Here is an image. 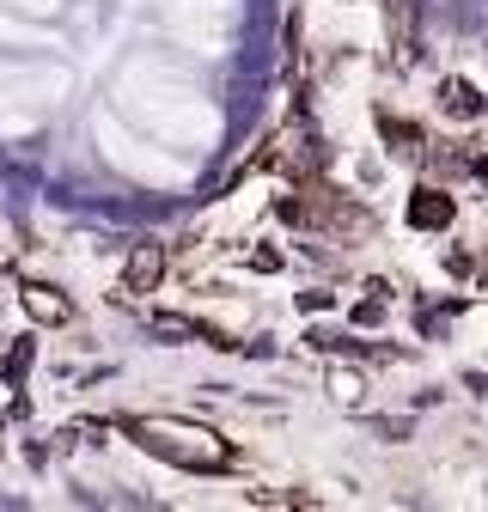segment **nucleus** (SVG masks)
<instances>
[{"instance_id": "0eeeda50", "label": "nucleus", "mask_w": 488, "mask_h": 512, "mask_svg": "<svg viewBox=\"0 0 488 512\" xmlns=\"http://www.w3.org/2000/svg\"><path fill=\"white\" fill-rule=\"evenodd\" d=\"M446 110H452V116H482V98H476L464 80H446Z\"/></svg>"}, {"instance_id": "20e7f679", "label": "nucleus", "mask_w": 488, "mask_h": 512, "mask_svg": "<svg viewBox=\"0 0 488 512\" xmlns=\"http://www.w3.org/2000/svg\"><path fill=\"white\" fill-rule=\"evenodd\" d=\"M147 330H153V336H183V342H208V348H238V342L220 336L214 324H196V317H177V311H153Z\"/></svg>"}, {"instance_id": "39448f33", "label": "nucleus", "mask_w": 488, "mask_h": 512, "mask_svg": "<svg viewBox=\"0 0 488 512\" xmlns=\"http://www.w3.org/2000/svg\"><path fill=\"white\" fill-rule=\"evenodd\" d=\"M25 311L37 317V324H74V299L61 293V287H43V281H25Z\"/></svg>"}, {"instance_id": "6e6552de", "label": "nucleus", "mask_w": 488, "mask_h": 512, "mask_svg": "<svg viewBox=\"0 0 488 512\" xmlns=\"http://www.w3.org/2000/svg\"><path fill=\"white\" fill-rule=\"evenodd\" d=\"M25 372H31V342H19V348H13V360H7V378H13V384H19Z\"/></svg>"}, {"instance_id": "f257e3e1", "label": "nucleus", "mask_w": 488, "mask_h": 512, "mask_svg": "<svg viewBox=\"0 0 488 512\" xmlns=\"http://www.w3.org/2000/svg\"><path fill=\"white\" fill-rule=\"evenodd\" d=\"M122 433H129L141 452L177 464V470H196V476H232L238 470V452L202 421H177V415H129L116 421Z\"/></svg>"}, {"instance_id": "423d86ee", "label": "nucleus", "mask_w": 488, "mask_h": 512, "mask_svg": "<svg viewBox=\"0 0 488 512\" xmlns=\"http://www.w3.org/2000/svg\"><path fill=\"white\" fill-rule=\"evenodd\" d=\"M379 135H385V141H403L397 153H415L421 128H415V122H403V116H391V110H379Z\"/></svg>"}, {"instance_id": "7ed1b4c3", "label": "nucleus", "mask_w": 488, "mask_h": 512, "mask_svg": "<svg viewBox=\"0 0 488 512\" xmlns=\"http://www.w3.org/2000/svg\"><path fill=\"white\" fill-rule=\"evenodd\" d=\"M159 275H165V244H135L129 250V269H122V293H153L159 287Z\"/></svg>"}, {"instance_id": "f03ea898", "label": "nucleus", "mask_w": 488, "mask_h": 512, "mask_svg": "<svg viewBox=\"0 0 488 512\" xmlns=\"http://www.w3.org/2000/svg\"><path fill=\"white\" fill-rule=\"evenodd\" d=\"M458 220V202L446 196V189H434V183H421L415 196H409V226H421V232H446Z\"/></svg>"}]
</instances>
